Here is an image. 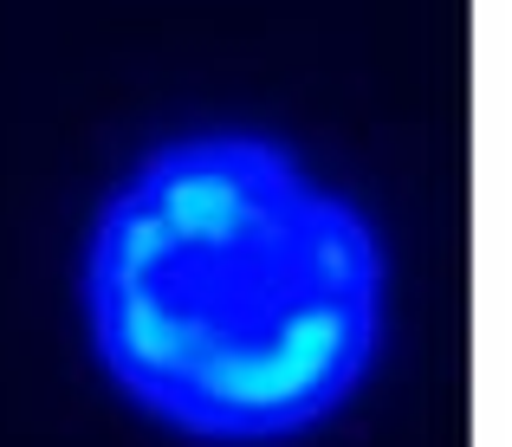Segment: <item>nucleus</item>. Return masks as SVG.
Returning <instances> with one entry per match:
<instances>
[{"label":"nucleus","mask_w":512,"mask_h":447,"mask_svg":"<svg viewBox=\"0 0 512 447\" xmlns=\"http://www.w3.org/2000/svg\"><path fill=\"white\" fill-rule=\"evenodd\" d=\"M78 305L137 415L201 447H279L370 383L389 247L292 143L188 130L104 195Z\"/></svg>","instance_id":"nucleus-1"}]
</instances>
